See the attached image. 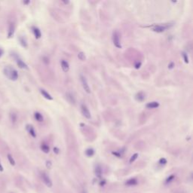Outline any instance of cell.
Returning <instances> with one entry per match:
<instances>
[{"mask_svg":"<svg viewBox=\"0 0 193 193\" xmlns=\"http://www.w3.org/2000/svg\"><path fill=\"white\" fill-rule=\"evenodd\" d=\"M3 73L9 80L16 81L18 79V72L11 66H6L3 69Z\"/></svg>","mask_w":193,"mask_h":193,"instance_id":"6da1fadb","label":"cell"},{"mask_svg":"<svg viewBox=\"0 0 193 193\" xmlns=\"http://www.w3.org/2000/svg\"><path fill=\"white\" fill-rule=\"evenodd\" d=\"M171 25H170L169 24H155L152 25L151 27L152 30L156 33H163L165 32L166 29H167L168 28L171 27Z\"/></svg>","mask_w":193,"mask_h":193,"instance_id":"7a4b0ae2","label":"cell"},{"mask_svg":"<svg viewBox=\"0 0 193 193\" xmlns=\"http://www.w3.org/2000/svg\"><path fill=\"white\" fill-rule=\"evenodd\" d=\"M112 42H113L114 45L117 48H121L120 34L117 30H115V31H113V33H112Z\"/></svg>","mask_w":193,"mask_h":193,"instance_id":"3957f363","label":"cell"},{"mask_svg":"<svg viewBox=\"0 0 193 193\" xmlns=\"http://www.w3.org/2000/svg\"><path fill=\"white\" fill-rule=\"evenodd\" d=\"M80 80H81V82H82V88L84 90V91H85L87 94H91V88H90L88 82L85 77H84V75H80Z\"/></svg>","mask_w":193,"mask_h":193,"instance_id":"277c9868","label":"cell"},{"mask_svg":"<svg viewBox=\"0 0 193 193\" xmlns=\"http://www.w3.org/2000/svg\"><path fill=\"white\" fill-rule=\"evenodd\" d=\"M14 57V58L16 60V63L18 64V66L20 68V69H28V66L27 64L24 62V60H21L19 56L17 55V54H14V55H12Z\"/></svg>","mask_w":193,"mask_h":193,"instance_id":"5b68a950","label":"cell"},{"mask_svg":"<svg viewBox=\"0 0 193 193\" xmlns=\"http://www.w3.org/2000/svg\"><path fill=\"white\" fill-rule=\"evenodd\" d=\"M80 108H81V112L83 115V116L88 119H90L91 118V112L89 111L88 106L84 103H82Z\"/></svg>","mask_w":193,"mask_h":193,"instance_id":"8992f818","label":"cell"},{"mask_svg":"<svg viewBox=\"0 0 193 193\" xmlns=\"http://www.w3.org/2000/svg\"><path fill=\"white\" fill-rule=\"evenodd\" d=\"M41 177H42V180H43L44 183L48 187H51L52 186V185H53L52 181H51V180L50 179V177L48 176V175L47 174L45 173V172H42L41 174Z\"/></svg>","mask_w":193,"mask_h":193,"instance_id":"52a82bcc","label":"cell"},{"mask_svg":"<svg viewBox=\"0 0 193 193\" xmlns=\"http://www.w3.org/2000/svg\"><path fill=\"white\" fill-rule=\"evenodd\" d=\"M135 100L138 102H143L144 100H146V94L143 93V91H140L137 92V93L135 94Z\"/></svg>","mask_w":193,"mask_h":193,"instance_id":"ba28073f","label":"cell"},{"mask_svg":"<svg viewBox=\"0 0 193 193\" xmlns=\"http://www.w3.org/2000/svg\"><path fill=\"white\" fill-rule=\"evenodd\" d=\"M66 99L67 101L72 105H75L76 103V100H75L74 95L71 93H69V92H68V93L66 94Z\"/></svg>","mask_w":193,"mask_h":193,"instance_id":"9c48e42d","label":"cell"},{"mask_svg":"<svg viewBox=\"0 0 193 193\" xmlns=\"http://www.w3.org/2000/svg\"><path fill=\"white\" fill-rule=\"evenodd\" d=\"M32 31L36 39H38V38H40L42 37V33L39 28H38L37 27H32Z\"/></svg>","mask_w":193,"mask_h":193,"instance_id":"30bf717a","label":"cell"},{"mask_svg":"<svg viewBox=\"0 0 193 193\" xmlns=\"http://www.w3.org/2000/svg\"><path fill=\"white\" fill-rule=\"evenodd\" d=\"M26 129H27V130L28 131V133L31 135L33 138H36V130H35V128H33V125H27V126H26Z\"/></svg>","mask_w":193,"mask_h":193,"instance_id":"8fae6325","label":"cell"},{"mask_svg":"<svg viewBox=\"0 0 193 193\" xmlns=\"http://www.w3.org/2000/svg\"><path fill=\"white\" fill-rule=\"evenodd\" d=\"M60 65H61V68H62L63 71L65 73H67L69 70V64L67 62L66 60H62L60 61Z\"/></svg>","mask_w":193,"mask_h":193,"instance_id":"7c38bea8","label":"cell"},{"mask_svg":"<svg viewBox=\"0 0 193 193\" xmlns=\"http://www.w3.org/2000/svg\"><path fill=\"white\" fill-rule=\"evenodd\" d=\"M14 32H15V26L14 24V23H11L9 28V33H8V38H12L14 34Z\"/></svg>","mask_w":193,"mask_h":193,"instance_id":"4fadbf2b","label":"cell"},{"mask_svg":"<svg viewBox=\"0 0 193 193\" xmlns=\"http://www.w3.org/2000/svg\"><path fill=\"white\" fill-rule=\"evenodd\" d=\"M160 106L159 103L157 101H152V102H149L146 105V107L147 109H156L158 106Z\"/></svg>","mask_w":193,"mask_h":193,"instance_id":"5bb4252c","label":"cell"},{"mask_svg":"<svg viewBox=\"0 0 193 193\" xmlns=\"http://www.w3.org/2000/svg\"><path fill=\"white\" fill-rule=\"evenodd\" d=\"M94 172H95V175L97 176V177H98L100 179L102 178V168L99 165H97L95 166Z\"/></svg>","mask_w":193,"mask_h":193,"instance_id":"9a60e30c","label":"cell"},{"mask_svg":"<svg viewBox=\"0 0 193 193\" xmlns=\"http://www.w3.org/2000/svg\"><path fill=\"white\" fill-rule=\"evenodd\" d=\"M40 93L42 95V97H44L45 99H47L48 100H53V97L48 93V92L46 91L45 89H40Z\"/></svg>","mask_w":193,"mask_h":193,"instance_id":"2e32d148","label":"cell"},{"mask_svg":"<svg viewBox=\"0 0 193 193\" xmlns=\"http://www.w3.org/2000/svg\"><path fill=\"white\" fill-rule=\"evenodd\" d=\"M138 184V181L136 178H130L128 180L126 181L125 185L128 186H137Z\"/></svg>","mask_w":193,"mask_h":193,"instance_id":"e0dca14e","label":"cell"},{"mask_svg":"<svg viewBox=\"0 0 193 193\" xmlns=\"http://www.w3.org/2000/svg\"><path fill=\"white\" fill-rule=\"evenodd\" d=\"M18 40H19V42L20 44V45L22 46V47H24V48H27V46H28V44H27V38L24 37V36H20L18 38Z\"/></svg>","mask_w":193,"mask_h":193,"instance_id":"ac0fdd59","label":"cell"},{"mask_svg":"<svg viewBox=\"0 0 193 193\" xmlns=\"http://www.w3.org/2000/svg\"><path fill=\"white\" fill-rule=\"evenodd\" d=\"M34 118L35 119L38 121V122H42L43 120H44V118H43V115L40 113V112H36L34 113Z\"/></svg>","mask_w":193,"mask_h":193,"instance_id":"d6986e66","label":"cell"},{"mask_svg":"<svg viewBox=\"0 0 193 193\" xmlns=\"http://www.w3.org/2000/svg\"><path fill=\"white\" fill-rule=\"evenodd\" d=\"M40 149L45 153H48L50 152V147L48 146V145H47L46 143H42Z\"/></svg>","mask_w":193,"mask_h":193,"instance_id":"ffe728a7","label":"cell"},{"mask_svg":"<svg viewBox=\"0 0 193 193\" xmlns=\"http://www.w3.org/2000/svg\"><path fill=\"white\" fill-rule=\"evenodd\" d=\"M95 153V151L94 149L92 148H88L85 150V155L88 156V157H92Z\"/></svg>","mask_w":193,"mask_h":193,"instance_id":"44dd1931","label":"cell"},{"mask_svg":"<svg viewBox=\"0 0 193 193\" xmlns=\"http://www.w3.org/2000/svg\"><path fill=\"white\" fill-rule=\"evenodd\" d=\"M8 159H9V163L12 165V166H14L15 165V160L14 159L13 156L11 155V154H8Z\"/></svg>","mask_w":193,"mask_h":193,"instance_id":"7402d4cb","label":"cell"},{"mask_svg":"<svg viewBox=\"0 0 193 193\" xmlns=\"http://www.w3.org/2000/svg\"><path fill=\"white\" fill-rule=\"evenodd\" d=\"M182 56L183 57V60H184V62L186 63V64H189V56L187 55V53L186 52H182Z\"/></svg>","mask_w":193,"mask_h":193,"instance_id":"603a6c76","label":"cell"},{"mask_svg":"<svg viewBox=\"0 0 193 193\" xmlns=\"http://www.w3.org/2000/svg\"><path fill=\"white\" fill-rule=\"evenodd\" d=\"M78 57H79V59L80 60H82V61H84V60H85V59H86L85 54H84V52H82V51L79 52V54H78Z\"/></svg>","mask_w":193,"mask_h":193,"instance_id":"cb8c5ba5","label":"cell"},{"mask_svg":"<svg viewBox=\"0 0 193 193\" xmlns=\"http://www.w3.org/2000/svg\"><path fill=\"white\" fill-rule=\"evenodd\" d=\"M174 178H175V176L174 175H171V176H169L166 179V181H165V183L166 184H168V183H171L174 180Z\"/></svg>","mask_w":193,"mask_h":193,"instance_id":"d4e9b609","label":"cell"},{"mask_svg":"<svg viewBox=\"0 0 193 193\" xmlns=\"http://www.w3.org/2000/svg\"><path fill=\"white\" fill-rule=\"evenodd\" d=\"M10 117H11V121L13 122V123H15L17 121V119H18V117H17V115L15 114V113H11V115H10Z\"/></svg>","mask_w":193,"mask_h":193,"instance_id":"484cf974","label":"cell"},{"mask_svg":"<svg viewBox=\"0 0 193 193\" xmlns=\"http://www.w3.org/2000/svg\"><path fill=\"white\" fill-rule=\"evenodd\" d=\"M138 156H139V155H138V153H135V154H134V155H133L132 156H131L130 158V161H129L130 163V164H131V163H133V162H134V161L138 158Z\"/></svg>","mask_w":193,"mask_h":193,"instance_id":"4316f807","label":"cell"},{"mask_svg":"<svg viewBox=\"0 0 193 193\" xmlns=\"http://www.w3.org/2000/svg\"><path fill=\"white\" fill-rule=\"evenodd\" d=\"M167 161L166 158H160V160H159V161H158V163H159L160 165H165L167 164Z\"/></svg>","mask_w":193,"mask_h":193,"instance_id":"83f0119b","label":"cell"},{"mask_svg":"<svg viewBox=\"0 0 193 193\" xmlns=\"http://www.w3.org/2000/svg\"><path fill=\"white\" fill-rule=\"evenodd\" d=\"M141 62L140 61H138V62H137L135 64H134V68L135 69H140V66H141Z\"/></svg>","mask_w":193,"mask_h":193,"instance_id":"f1b7e54d","label":"cell"},{"mask_svg":"<svg viewBox=\"0 0 193 193\" xmlns=\"http://www.w3.org/2000/svg\"><path fill=\"white\" fill-rule=\"evenodd\" d=\"M45 165H46V167H47V168H48V169L51 168L52 163H51V161H46Z\"/></svg>","mask_w":193,"mask_h":193,"instance_id":"f546056e","label":"cell"},{"mask_svg":"<svg viewBox=\"0 0 193 193\" xmlns=\"http://www.w3.org/2000/svg\"><path fill=\"white\" fill-rule=\"evenodd\" d=\"M112 155H114V156H115L116 157H118V158H121V153L118 151V152H112Z\"/></svg>","mask_w":193,"mask_h":193,"instance_id":"4dcf8cb0","label":"cell"},{"mask_svg":"<svg viewBox=\"0 0 193 193\" xmlns=\"http://www.w3.org/2000/svg\"><path fill=\"white\" fill-rule=\"evenodd\" d=\"M174 66H175V64H174V62H171V63H170V64H168V69H174Z\"/></svg>","mask_w":193,"mask_h":193,"instance_id":"1f68e13d","label":"cell"},{"mask_svg":"<svg viewBox=\"0 0 193 193\" xmlns=\"http://www.w3.org/2000/svg\"><path fill=\"white\" fill-rule=\"evenodd\" d=\"M53 150H54V152H55V154H57H57L60 153V149H59V148H57V147H55V148H54Z\"/></svg>","mask_w":193,"mask_h":193,"instance_id":"d6a6232c","label":"cell"},{"mask_svg":"<svg viewBox=\"0 0 193 193\" xmlns=\"http://www.w3.org/2000/svg\"><path fill=\"white\" fill-rule=\"evenodd\" d=\"M3 55H4V50L2 48H0V57H2Z\"/></svg>","mask_w":193,"mask_h":193,"instance_id":"836d02e7","label":"cell"},{"mask_svg":"<svg viewBox=\"0 0 193 193\" xmlns=\"http://www.w3.org/2000/svg\"><path fill=\"white\" fill-rule=\"evenodd\" d=\"M100 186H104L105 183H106V180H101V181H100Z\"/></svg>","mask_w":193,"mask_h":193,"instance_id":"e575fe53","label":"cell"},{"mask_svg":"<svg viewBox=\"0 0 193 193\" xmlns=\"http://www.w3.org/2000/svg\"><path fill=\"white\" fill-rule=\"evenodd\" d=\"M4 171V168H3V166L2 165V163L0 162V172H2Z\"/></svg>","mask_w":193,"mask_h":193,"instance_id":"d590c367","label":"cell"},{"mask_svg":"<svg viewBox=\"0 0 193 193\" xmlns=\"http://www.w3.org/2000/svg\"><path fill=\"white\" fill-rule=\"evenodd\" d=\"M29 2H30V1H29V0H28V1H24V5H28V4H29Z\"/></svg>","mask_w":193,"mask_h":193,"instance_id":"8d00e7d4","label":"cell"},{"mask_svg":"<svg viewBox=\"0 0 193 193\" xmlns=\"http://www.w3.org/2000/svg\"><path fill=\"white\" fill-rule=\"evenodd\" d=\"M63 2H64V4H66V5H67V4H69V1H63Z\"/></svg>","mask_w":193,"mask_h":193,"instance_id":"74e56055","label":"cell"},{"mask_svg":"<svg viewBox=\"0 0 193 193\" xmlns=\"http://www.w3.org/2000/svg\"><path fill=\"white\" fill-rule=\"evenodd\" d=\"M83 193H87V192H86L85 190H84V191H83Z\"/></svg>","mask_w":193,"mask_h":193,"instance_id":"f35d334b","label":"cell"}]
</instances>
